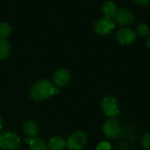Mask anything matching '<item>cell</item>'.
Returning <instances> with one entry per match:
<instances>
[{"instance_id": "cell-1", "label": "cell", "mask_w": 150, "mask_h": 150, "mask_svg": "<svg viewBox=\"0 0 150 150\" xmlns=\"http://www.w3.org/2000/svg\"><path fill=\"white\" fill-rule=\"evenodd\" d=\"M54 85L47 80H40L36 82L30 90V96L35 101H42L53 96Z\"/></svg>"}, {"instance_id": "cell-2", "label": "cell", "mask_w": 150, "mask_h": 150, "mask_svg": "<svg viewBox=\"0 0 150 150\" xmlns=\"http://www.w3.org/2000/svg\"><path fill=\"white\" fill-rule=\"evenodd\" d=\"M20 146L19 137L11 132L0 134V148L5 150H17Z\"/></svg>"}, {"instance_id": "cell-3", "label": "cell", "mask_w": 150, "mask_h": 150, "mask_svg": "<svg viewBox=\"0 0 150 150\" xmlns=\"http://www.w3.org/2000/svg\"><path fill=\"white\" fill-rule=\"evenodd\" d=\"M115 27V22L113 18L104 17L99 19H98L94 24V30L95 32L101 35L105 36L112 32V30Z\"/></svg>"}, {"instance_id": "cell-4", "label": "cell", "mask_w": 150, "mask_h": 150, "mask_svg": "<svg viewBox=\"0 0 150 150\" xmlns=\"http://www.w3.org/2000/svg\"><path fill=\"white\" fill-rule=\"evenodd\" d=\"M101 108L104 113L108 117H114L119 113V104L112 96H106L102 99Z\"/></svg>"}, {"instance_id": "cell-5", "label": "cell", "mask_w": 150, "mask_h": 150, "mask_svg": "<svg viewBox=\"0 0 150 150\" xmlns=\"http://www.w3.org/2000/svg\"><path fill=\"white\" fill-rule=\"evenodd\" d=\"M87 142V137L83 132L73 134L67 141L66 145L70 150H81Z\"/></svg>"}, {"instance_id": "cell-6", "label": "cell", "mask_w": 150, "mask_h": 150, "mask_svg": "<svg viewBox=\"0 0 150 150\" xmlns=\"http://www.w3.org/2000/svg\"><path fill=\"white\" fill-rule=\"evenodd\" d=\"M113 20L120 25H130L134 21V16L127 9H119L113 17Z\"/></svg>"}, {"instance_id": "cell-7", "label": "cell", "mask_w": 150, "mask_h": 150, "mask_svg": "<svg viewBox=\"0 0 150 150\" xmlns=\"http://www.w3.org/2000/svg\"><path fill=\"white\" fill-rule=\"evenodd\" d=\"M136 33L131 28L125 27L120 29L116 33V39L121 45H129L134 41Z\"/></svg>"}, {"instance_id": "cell-8", "label": "cell", "mask_w": 150, "mask_h": 150, "mask_svg": "<svg viewBox=\"0 0 150 150\" xmlns=\"http://www.w3.org/2000/svg\"><path fill=\"white\" fill-rule=\"evenodd\" d=\"M104 134L110 139H115L120 133V127L114 120H108L103 125Z\"/></svg>"}, {"instance_id": "cell-9", "label": "cell", "mask_w": 150, "mask_h": 150, "mask_svg": "<svg viewBox=\"0 0 150 150\" xmlns=\"http://www.w3.org/2000/svg\"><path fill=\"white\" fill-rule=\"evenodd\" d=\"M71 80V75L67 69H60L56 71L53 76V83L57 87H62L67 85Z\"/></svg>"}, {"instance_id": "cell-10", "label": "cell", "mask_w": 150, "mask_h": 150, "mask_svg": "<svg viewBox=\"0 0 150 150\" xmlns=\"http://www.w3.org/2000/svg\"><path fill=\"white\" fill-rule=\"evenodd\" d=\"M39 126L33 120H28L24 124L23 127V131L25 133V134L27 137H32L33 138L34 136H36L39 133Z\"/></svg>"}, {"instance_id": "cell-11", "label": "cell", "mask_w": 150, "mask_h": 150, "mask_svg": "<svg viewBox=\"0 0 150 150\" xmlns=\"http://www.w3.org/2000/svg\"><path fill=\"white\" fill-rule=\"evenodd\" d=\"M101 11H102L103 14L105 15V17L112 18L114 17V15L116 14L118 9H117L116 4L113 2H112V1H106V2H105L102 4Z\"/></svg>"}, {"instance_id": "cell-12", "label": "cell", "mask_w": 150, "mask_h": 150, "mask_svg": "<svg viewBox=\"0 0 150 150\" xmlns=\"http://www.w3.org/2000/svg\"><path fill=\"white\" fill-rule=\"evenodd\" d=\"M48 147L51 150H62L66 147V142L62 136H54L49 140Z\"/></svg>"}, {"instance_id": "cell-13", "label": "cell", "mask_w": 150, "mask_h": 150, "mask_svg": "<svg viewBox=\"0 0 150 150\" xmlns=\"http://www.w3.org/2000/svg\"><path fill=\"white\" fill-rule=\"evenodd\" d=\"M11 53V46L5 39H0V60H4L9 56Z\"/></svg>"}, {"instance_id": "cell-14", "label": "cell", "mask_w": 150, "mask_h": 150, "mask_svg": "<svg viewBox=\"0 0 150 150\" xmlns=\"http://www.w3.org/2000/svg\"><path fill=\"white\" fill-rule=\"evenodd\" d=\"M30 150H48L46 142L40 139L33 138L31 142L29 143Z\"/></svg>"}, {"instance_id": "cell-15", "label": "cell", "mask_w": 150, "mask_h": 150, "mask_svg": "<svg viewBox=\"0 0 150 150\" xmlns=\"http://www.w3.org/2000/svg\"><path fill=\"white\" fill-rule=\"evenodd\" d=\"M136 35L140 36V37H146L149 34V27L148 25L146 24H140L138 25V26L136 27V31H135Z\"/></svg>"}, {"instance_id": "cell-16", "label": "cell", "mask_w": 150, "mask_h": 150, "mask_svg": "<svg viewBox=\"0 0 150 150\" xmlns=\"http://www.w3.org/2000/svg\"><path fill=\"white\" fill-rule=\"evenodd\" d=\"M11 33V27L7 23H0V39L7 38Z\"/></svg>"}, {"instance_id": "cell-17", "label": "cell", "mask_w": 150, "mask_h": 150, "mask_svg": "<svg viewBox=\"0 0 150 150\" xmlns=\"http://www.w3.org/2000/svg\"><path fill=\"white\" fill-rule=\"evenodd\" d=\"M142 146L144 147V149H150V133L145 134L142 137Z\"/></svg>"}, {"instance_id": "cell-18", "label": "cell", "mask_w": 150, "mask_h": 150, "mask_svg": "<svg viewBox=\"0 0 150 150\" xmlns=\"http://www.w3.org/2000/svg\"><path fill=\"white\" fill-rule=\"evenodd\" d=\"M96 150H111V145L107 142H101L97 146Z\"/></svg>"}, {"instance_id": "cell-19", "label": "cell", "mask_w": 150, "mask_h": 150, "mask_svg": "<svg viewBox=\"0 0 150 150\" xmlns=\"http://www.w3.org/2000/svg\"><path fill=\"white\" fill-rule=\"evenodd\" d=\"M136 4H141V5H147L149 4L150 0H134Z\"/></svg>"}, {"instance_id": "cell-20", "label": "cell", "mask_w": 150, "mask_h": 150, "mask_svg": "<svg viewBox=\"0 0 150 150\" xmlns=\"http://www.w3.org/2000/svg\"><path fill=\"white\" fill-rule=\"evenodd\" d=\"M32 139H33L32 137H27V136H26V138L25 139V142L26 144H29V143L31 142Z\"/></svg>"}, {"instance_id": "cell-21", "label": "cell", "mask_w": 150, "mask_h": 150, "mask_svg": "<svg viewBox=\"0 0 150 150\" xmlns=\"http://www.w3.org/2000/svg\"><path fill=\"white\" fill-rule=\"evenodd\" d=\"M58 94H59V90H58V88L54 87V91H53V95H58Z\"/></svg>"}, {"instance_id": "cell-22", "label": "cell", "mask_w": 150, "mask_h": 150, "mask_svg": "<svg viewBox=\"0 0 150 150\" xmlns=\"http://www.w3.org/2000/svg\"><path fill=\"white\" fill-rule=\"evenodd\" d=\"M146 44H147V47L150 49V35H149V37H148V39H147Z\"/></svg>"}, {"instance_id": "cell-23", "label": "cell", "mask_w": 150, "mask_h": 150, "mask_svg": "<svg viewBox=\"0 0 150 150\" xmlns=\"http://www.w3.org/2000/svg\"><path fill=\"white\" fill-rule=\"evenodd\" d=\"M2 127H3V122H2V119L0 118V130L2 129Z\"/></svg>"}]
</instances>
